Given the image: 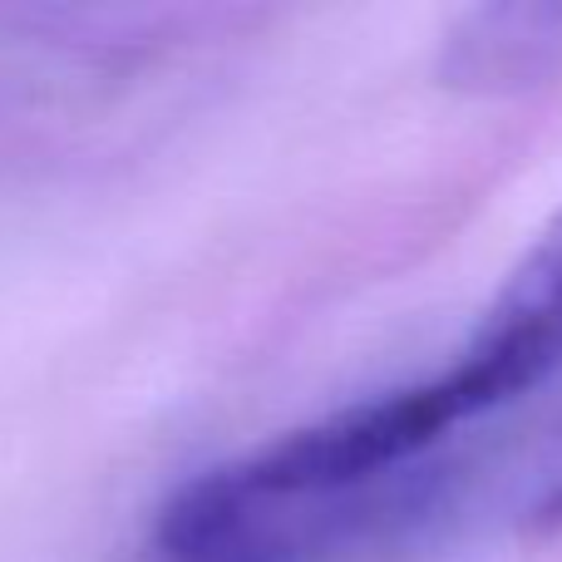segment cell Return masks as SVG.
Segmentation results:
<instances>
[{
    "label": "cell",
    "instance_id": "2",
    "mask_svg": "<svg viewBox=\"0 0 562 562\" xmlns=\"http://www.w3.org/2000/svg\"><path fill=\"white\" fill-rule=\"evenodd\" d=\"M538 518H543V524H553V528L562 524V488H558V494H553V498H548V504H543V508H538Z\"/></svg>",
    "mask_w": 562,
    "mask_h": 562
},
{
    "label": "cell",
    "instance_id": "1",
    "mask_svg": "<svg viewBox=\"0 0 562 562\" xmlns=\"http://www.w3.org/2000/svg\"><path fill=\"white\" fill-rule=\"evenodd\" d=\"M562 366V213L514 267L494 306L464 340L454 366L435 375L439 405L454 425L518 400Z\"/></svg>",
    "mask_w": 562,
    "mask_h": 562
}]
</instances>
